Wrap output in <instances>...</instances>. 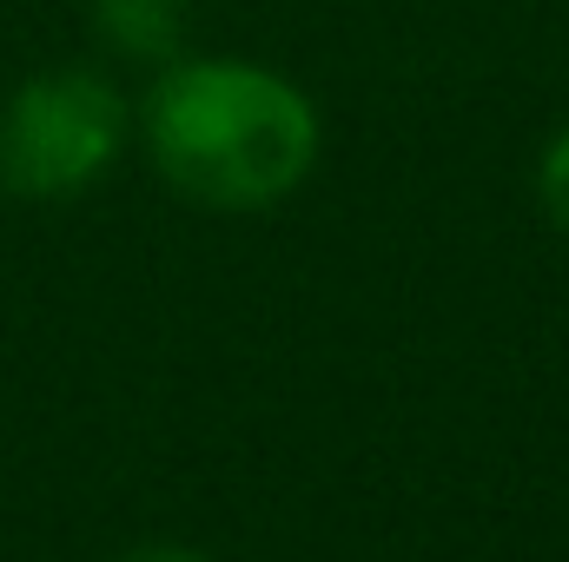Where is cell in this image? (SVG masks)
Here are the masks:
<instances>
[{
  "label": "cell",
  "instance_id": "6da1fadb",
  "mask_svg": "<svg viewBox=\"0 0 569 562\" xmlns=\"http://www.w3.org/2000/svg\"><path fill=\"white\" fill-rule=\"evenodd\" d=\"M140 133L159 179L212 212H266L318 165V107L259 60H172Z\"/></svg>",
  "mask_w": 569,
  "mask_h": 562
},
{
  "label": "cell",
  "instance_id": "7a4b0ae2",
  "mask_svg": "<svg viewBox=\"0 0 569 562\" xmlns=\"http://www.w3.org/2000/svg\"><path fill=\"white\" fill-rule=\"evenodd\" d=\"M127 133L133 113L93 67L33 73L0 107V185L20 199H73L120 159Z\"/></svg>",
  "mask_w": 569,
  "mask_h": 562
},
{
  "label": "cell",
  "instance_id": "3957f363",
  "mask_svg": "<svg viewBox=\"0 0 569 562\" xmlns=\"http://www.w3.org/2000/svg\"><path fill=\"white\" fill-rule=\"evenodd\" d=\"M93 20L127 60H172L186 33V0H93Z\"/></svg>",
  "mask_w": 569,
  "mask_h": 562
},
{
  "label": "cell",
  "instance_id": "277c9868",
  "mask_svg": "<svg viewBox=\"0 0 569 562\" xmlns=\"http://www.w3.org/2000/svg\"><path fill=\"white\" fill-rule=\"evenodd\" d=\"M537 199H543L550 225L569 239V127L543 145V165H537Z\"/></svg>",
  "mask_w": 569,
  "mask_h": 562
},
{
  "label": "cell",
  "instance_id": "5b68a950",
  "mask_svg": "<svg viewBox=\"0 0 569 562\" xmlns=\"http://www.w3.org/2000/svg\"><path fill=\"white\" fill-rule=\"evenodd\" d=\"M120 562H206L199 550H179V543H146V550H133V556Z\"/></svg>",
  "mask_w": 569,
  "mask_h": 562
}]
</instances>
